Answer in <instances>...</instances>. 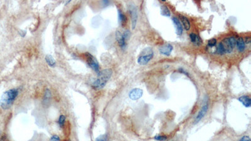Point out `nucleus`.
Instances as JSON below:
<instances>
[{
    "mask_svg": "<svg viewBox=\"0 0 251 141\" xmlns=\"http://www.w3.org/2000/svg\"><path fill=\"white\" fill-rule=\"evenodd\" d=\"M18 95V90L16 88L10 89L3 93L0 100V105L4 110L10 109Z\"/></svg>",
    "mask_w": 251,
    "mask_h": 141,
    "instance_id": "f257e3e1",
    "label": "nucleus"
},
{
    "mask_svg": "<svg viewBox=\"0 0 251 141\" xmlns=\"http://www.w3.org/2000/svg\"><path fill=\"white\" fill-rule=\"evenodd\" d=\"M172 20L176 28V34L179 36H181L182 33H183V27H182L180 20L176 18V17H173Z\"/></svg>",
    "mask_w": 251,
    "mask_h": 141,
    "instance_id": "f8f14e48",
    "label": "nucleus"
},
{
    "mask_svg": "<svg viewBox=\"0 0 251 141\" xmlns=\"http://www.w3.org/2000/svg\"><path fill=\"white\" fill-rule=\"evenodd\" d=\"M236 43H237V48L239 52H244L245 48H246V45H245V42L243 38L241 37H239L236 40Z\"/></svg>",
    "mask_w": 251,
    "mask_h": 141,
    "instance_id": "dca6fc26",
    "label": "nucleus"
},
{
    "mask_svg": "<svg viewBox=\"0 0 251 141\" xmlns=\"http://www.w3.org/2000/svg\"><path fill=\"white\" fill-rule=\"evenodd\" d=\"M190 38L191 39V41L194 45H196V46H200L202 43V39L199 37L198 35H196L195 33H191L190 35Z\"/></svg>",
    "mask_w": 251,
    "mask_h": 141,
    "instance_id": "ddd939ff",
    "label": "nucleus"
},
{
    "mask_svg": "<svg viewBox=\"0 0 251 141\" xmlns=\"http://www.w3.org/2000/svg\"><path fill=\"white\" fill-rule=\"evenodd\" d=\"M142 94H143L142 90L140 88H134L129 92V97L131 100H136L140 99L142 97Z\"/></svg>",
    "mask_w": 251,
    "mask_h": 141,
    "instance_id": "1a4fd4ad",
    "label": "nucleus"
},
{
    "mask_svg": "<svg viewBox=\"0 0 251 141\" xmlns=\"http://www.w3.org/2000/svg\"><path fill=\"white\" fill-rule=\"evenodd\" d=\"M180 18L185 29L186 30H189L190 28V23L189 20H188L186 16L183 15H180Z\"/></svg>",
    "mask_w": 251,
    "mask_h": 141,
    "instance_id": "f3484780",
    "label": "nucleus"
},
{
    "mask_svg": "<svg viewBox=\"0 0 251 141\" xmlns=\"http://www.w3.org/2000/svg\"><path fill=\"white\" fill-rule=\"evenodd\" d=\"M217 43V39L215 38H212L210 39L208 42V46L210 47H213L214 46H215Z\"/></svg>",
    "mask_w": 251,
    "mask_h": 141,
    "instance_id": "4be33fe9",
    "label": "nucleus"
},
{
    "mask_svg": "<svg viewBox=\"0 0 251 141\" xmlns=\"http://www.w3.org/2000/svg\"><path fill=\"white\" fill-rule=\"evenodd\" d=\"M250 38L249 37H247L246 38V43H250Z\"/></svg>",
    "mask_w": 251,
    "mask_h": 141,
    "instance_id": "bb28decb",
    "label": "nucleus"
},
{
    "mask_svg": "<svg viewBox=\"0 0 251 141\" xmlns=\"http://www.w3.org/2000/svg\"><path fill=\"white\" fill-rule=\"evenodd\" d=\"M220 43L224 48L225 53H230L232 52L233 48L236 46V39L234 37H232L224 39Z\"/></svg>",
    "mask_w": 251,
    "mask_h": 141,
    "instance_id": "39448f33",
    "label": "nucleus"
},
{
    "mask_svg": "<svg viewBox=\"0 0 251 141\" xmlns=\"http://www.w3.org/2000/svg\"><path fill=\"white\" fill-rule=\"evenodd\" d=\"M208 109V99L204 100V103L202 105V109L199 111L198 115L195 118V123H198L200 121L203 117L207 114V112Z\"/></svg>",
    "mask_w": 251,
    "mask_h": 141,
    "instance_id": "6e6552de",
    "label": "nucleus"
},
{
    "mask_svg": "<svg viewBox=\"0 0 251 141\" xmlns=\"http://www.w3.org/2000/svg\"><path fill=\"white\" fill-rule=\"evenodd\" d=\"M45 60H46L47 64L50 66L54 67L56 65V61L55 60L53 56L50 55H47L45 56Z\"/></svg>",
    "mask_w": 251,
    "mask_h": 141,
    "instance_id": "a211bd4d",
    "label": "nucleus"
},
{
    "mask_svg": "<svg viewBox=\"0 0 251 141\" xmlns=\"http://www.w3.org/2000/svg\"><path fill=\"white\" fill-rule=\"evenodd\" d=\"M161 14L164 16H170V11L166 5L163 4L161 7Z\"/></svg>",
    "mask_w": 251,
    "mask_h": 141,
    "instance_id": "6ab92c4d",
    "label": "nucleus"
},
{
    "mask_svg": "<svg viewBox=\"0 0 251 141\" xmlns=\"http://www.w3.org/2000/svg\"><path fill=\"white\" fill-rule=\"evenodd\" d=\"M131 36V33L129 30H125L123 33H121L119 31H117L116 33V40L120 47L122 49H125L126 47V42L128 39Z\"/></svg>",
    "mask_w": 251,
    "mask_h": 141,
    "instance_id": "20e7f679",
    "label": "nucleus"
},
{
    "mask_svg": "<svg viewBox=\"0 0 251 141\" xmlns=\"http://www.w3.org/2000/svg\"><path fill=\"white\" fill-rule=\"evenodd\" d=\"M155 139L158 141H164L167 139V137L165 136V135H156V136L155 137Z\"/></svg>",
    "mask_w": 251,
    "mask_h": 141,
    "instance_id": "5701e85b",
    "label": "nucleus"
},
{
    "mask_svg": "<svg viewBox=\"0 0 251 141\" xmlns=\"http://www.w3.org/2000/svg\"><path fill=\"white\" fill-rule=\"evenodd\" d=\"M118 19L120 23V24L122 25V26H124L126 24L127 22V18L126 15L122 12L121 9H118Z\"/></svg>",
    "mask_w": 251,
    "mask_h": 141,
    "instance_id": "2eb2a0df",
    "label": "nucleus"
},
{
    "mask_svg": "<svg viewBox=\"0 0 251 141\" xmlns=\"http://www.w3.org/2000/svg\"><path fill=\"white\" fill-rule=\"evenodd\" d=\"M112 74L111 69H105L100 72L95 80L92 81V86L95 89H101L106 85Z\"/></svg>",
    "mask_w": 251,
    "mask_h": 141,
    "instance_id": "f03ea898",
    "label": "nucleus"
},
{
    "mask_svg": "<svg viewBox=\"0 0 251 141\" xmlns=\"http://www.w3.org/2000/svg\"><path fill=\"white\" fill-rule=\"evenodd\" d=\"M239 100L246 107H250L251 105V99L247 95H243L239 98Z\"/></svg>",
    "mask_w": 251,
    "mask_h": 141,
    "instance_id": "4468645a",
    "label": "nucleus"
},
{
    "mask_svg": "<svg viewBox=\"0 0 251 141\" xmlns=\"http://www.w3.org/2000/svg\"><path fill=\"white\" fill-rule=\"evenodd\" d=\"M0 141H8L7 139H6L4 137H3L1 139V140H0Z\"/></svg>",
    "mask_w": 251,
    "mask_h": 141,
    "instance_id": "cd10ccee",
    "label": "nucleus"
},
{
    "mask_svg": "<svg viewBox=\"0 0 251 141\" xmlns=\"http://www.w3.org/2000/svg\"><path fill=\"white\" fill-rule=\"evenodd\" d=\"M240 141H250V139L249 136H247V135H245V136H243L241 139L240 140Z\"/></svg>",
    "mask_w": 251,
    "mask_h": 141,
    "instance_id": "a878e982",
    "label": "nucleus"
},
{
    "mask_svg": "<svg viewBox=\"0 0 251 141\" xmlns=\"http://www.w3.org/2000/svg\"><path fill=\"white\" fill-rule=\"evenodd\" d=\"M50 141H60V138L58 135H53V136L51 137Z\"/></svg>",
    "mask_w": 251,
    "mask_h": 141,
    "instance_id": "393cba45",
    "label": "nucleus"
},
{
    "mask_svg": "<svg viewBox=\"0 0 251 141\" xmlns=\"http://www.w3.org/2000/svg\"><path fill=\"white\" fill-rule=\"evenodd\" d=\"M173 49V46L171 44H165L163 46H161L160 48L159 49V53L162 55H166V56H169L171 53H172V50Z\"/></svg>",
    "mask_w": 251,
    "mask_h": 141,
    "instance_id": "9d476101",
    "label": "nucleus"
},
{
    "mask_svg": "<svg viewBox=\"0 0 251 141\" xmlns=\"http://www.w3.org/2000/svg\"><path fill=\"white\" fill-rule=\"evenodd\" d=\"M153 50L150 47H147L142 51L138 58V63L140 65H145L153 57Z\"/></svg>",
    "mask_w": 251,
    "mask_h": 141,
    "instance_id": "7ed1b4c3",
    "label": "nucleus"
},
{
    "mask_svg": "<svg viewBox=\"0 0 251 141\" xmlns=\"http://www.w3.org/2000/svg\"><path fill=\"white\" fill-rule=\"evenodd\" d=\"M95 141H107V138L106 135H102L97 138Z\"/></svg>",
    "mask_w": 251,
    "mask_h": 141,
    "instance_id": "b1692460",
    "label": "nucleus"
},
{
    "mask_svg": "<svg viewBox=\"0 0 251 141\" xmlns=\"http://www.w3.org/2000/svg\"><path fill=\"white\" fill-rule=\"evenodd\" d=\"M84 56H85V60H86L87 62L88 65H89V66L91 68V69L94 70L96 73H99L100 72L99 65L98 61L96 60V59L89 53H85L84 54Z\"/></svg>",
    "mask_w": 251,
    "mask_h": 141,
    "instance_id": "423d86ee",
    "label": "nucleus"
},
{
    "mask_svg": "<svg viewBox=\"0 0 251 141\" xmlns=\"http://www.w3.org/2000/svg\"><path fill=\"white\" fill-rule=\"evenodd\" d=\"M216 52L219 55H223L225 53L224 52V50L223 47H222V45L221 44V43L220 42L217 46V48H216Z\"/></svg>",
    "mask_w": 251,
    "mask_h": 141,
    "instance_id": "aec40b11",
    "label": "nucleus"
},
{
    "mask_svg": "<svg viewBox=\"0 0 251 141\" xmlns=\"http://www.w3.org/2000/svg\"><path fill=\"white\" fill-rule=\"evenodd\" d=\"M51 99H52V94H51L50 90L48 88H47L45 90L43 98V105L45 107H48L50 105Z\"/></svg>",
    "mask_w": 251,
    "mask_h": 141,
    "instance_id": "9b49d317",
    "label": "nucleus"
},
{
    "mask_svg": "<svg viewBox=\"0 0 251 141\" xmlns=\"http://www.w3.org/2000/svg\"><path fill=\"white\" fill-rule=\"evenodd\" d=\"M65 116L64 115H61L59 117V124L60 127H63L65 125Z\"/></svg>",
    "mask_w": 251,
    "mask_h": 141,
    "instance_id": "412c9836",
    "label": "nucleus"
},
{
    "mask_svg": "<svg viewBox=\"0 0 251 141\" xmlns=\"http://www.w3.org/2000/svg\"><path fill=\"white\" fill-rule=\"evenodd\" d=\"M128 10L129 14L131 15V25H132V28L134 30L136 28L137 21H138V9L134 4H130L128 7Z\"/></svg>",
    "mask_w": 251,
    "mask_h": 141,
    "instance_id": "0eeeda50",
    "label": "nucleus"
}]
</instances>
